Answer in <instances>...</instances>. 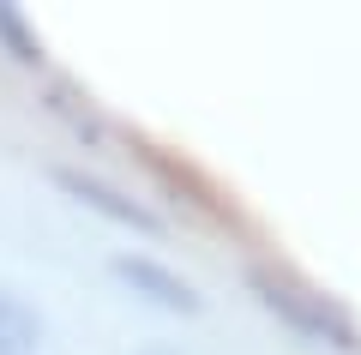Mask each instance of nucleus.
Returning <instances> with one entry per match:
<instances>
[{"label":"nucleus","mask_w":361,"mask_h":355,"mask_svg":"<svg viewBox=\"0 0 361 355\" xmlns=\"http://www.w3.org/2000/svg\"><path fill=\"white\" fill-rule=\"evenodd\" d=\"M253 289H259V301L277 319H289L301 337L325 343V349H355V319L337 301H325L319 289H307V283H295V277H277V271H253Z\"/></svg>","instance_id":"f257e3e1"},{"label":"nucleus","mask_w":361,"mask_h":355,"mask_svg":"<svg viewBox=\"0 0 361 355\" xmlns=\"http://www.w3.org/2000/svg\"><path fill=\"white\" fill-rule=\"evenodd\" d=\"M115 271L121 283H127L139 301H151V307H163V313H205V301H199V289L180 271H169V265H157V259H145V253H115Z\"/></svg>","instance_id":"f03ea898"},{"label":"nucleus","mask_w":361,"mask_h":355,"mask_svg":"<svg viewBox=\"0 0 361 355\" xmlns=\"http://www.w3.org/2000/svg\"><path fill=\"white\" fill-rule=\"evenodd\" d=\"M54 187H61L66 199H78L85 211H97V217H109V223H121V229H139V235H157V229H163V217H157V211H145L139 199H127L121 187H109V181L85 175V169H54Z\"/></svg>","instance_id":"7ed1b4c3"},{"label":"nucleus","mask_w":361,"mask_h":355,"mask_svg":"<svg viewBox=\"0 0 361 355\" xmlns=\"http://www.w3.org/2000/svg\"><path fill=\"white\" fill-rule=\"evenodd\" d=\"M37 337H42V313L0 289V355H25Z\"/></svg>","instance_id":"20e7f679"},{"label":"nucleus","mask_w":361,"mask_h":355,"mask_svg":"<svg viewBox=\"0 0 361 355\" xmlns=\"http://www.w3.org/2000/svg\"><path fill=\"white\" fill-rule=\"evenodd\" d=\"M0 49L13 54L18 66H37V61H42V37L25 25V13H18V6H6V0H0Z\"/></svg>","instance_id":"39448f33"},{"label":"nucleus","mask_w":361,"mask_h":355,"mask_svg":"<svg viewBox=\"0 0 361 355\" xmlns=\"http://www.w3.org/2000/svg\"><path fill=\"white\" fill-rule=\"evenodd\" d=\"M54 114H66V121H73V133H85V139H97V133H103V127H97V114H90V109H78V97H73V90H54Z\"/></svg>","instance_id":"423d86ee"},{"label":"nucleus","mask_w":361,"mask_h":355,"mask_svg":"<svg viewBox=\"0 0 361 355\" xmlns=\"http://www.w3.org/2000/svg\"><path fill=\"white\" fill-rule=\"evenodd\" d=\"M145 355H180V349H145Z\"/></svg>","instance_id":"0eeeda50"}]
</instances>
